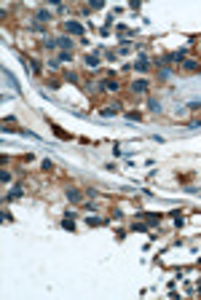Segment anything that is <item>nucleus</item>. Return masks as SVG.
<instances>
[{"instance_id": "nucleus-2", "label": "nucleus", "mask_w": 201, "mask_h": 300, "mask_svg": "<svg viewBox=\"0 0 201 300\" xmlns=\"http://www.w3.org/2000/svg\"><path fill=\"white\" fill-rule=\"evenodd\" d=\"M67 30H70V32H81V24H72V22H70V24H67Z\"/></svg>"}, {"instance_id": "nucleus-1", "label": "nucleus", "mask_w": 201, "mask_h": 300, "mask_svg": "<svg viewBox=\"0 0 201 300\" xmlns=\"http://www.w3.org/2000/svg\"><path fill=\"white\" fill-rule=\"evenodd\" d=\"M145 86H148V83H145V80H139V83H134V91H145Z\"/></svg>"}]
</instances>
